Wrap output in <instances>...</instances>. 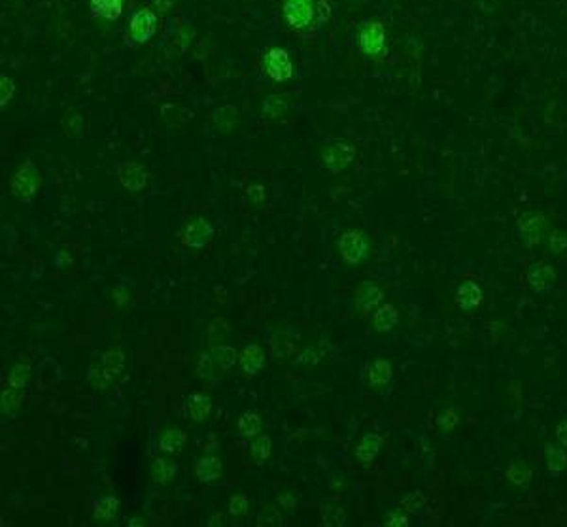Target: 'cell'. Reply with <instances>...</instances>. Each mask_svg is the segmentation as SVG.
Instances as JSON below:
<instances>
[{"label": "cell", "mask_w": 567, "mask_h": 527, "mask_svg": "<svg viewBox=\"0 0 567 527\" xmlns=\"http://www.w3.org/2000/svg\"><path fill=\"white\" fill-rule=\"evenodd\" d=\"M401 506L410 514H420L422 508L425 506V495L422 491H412L401 501Z\"/></svg>", "instance_id": "cell-38"}, {"label": "cell", "mask_w": 567, "mask_h": 527, "mask_svg": "<svg viewBox=\"0 0 567 527\" xmlns=\"http://www.w3.org/2000/svg\"><path fill=\"white\" fill-rule=\"evenodd\" d=\"M118 511H120V501L114 495L103 497L93 505L95 518H98V520H114L118 516Z\"/></svg>", "instance_id": "cell-26"}, {"label": "cell", "mask_w": 567, "mask_h": 527, "mask_svg": "<svg viewBox=\"0 0 567 527\" xmlns=\"http://www.w3.org/2000/svg\"><path fill=\"white\" fill-rule=\"evenodd\" d=\"M229 514L235 520H240V518H244L248 514V499H246L244 494H236L231 497Z\"/></svg>", "instance_id": "cell-41"}, {"label": "cell", "mask_w": 567, "mask_h": 527, "mask_svg": "<svg viewBox=\"0 0 567 527\" xmlns=\"http://www.w3.org/2000/svg\"><path fill=\"white\" fill-rule=\"evenodd\" d=\"M382 299H384V291L373 282H363L355 291V306L363 314H369L373 308H377L382 303Z\"/></svg>", "instance_id": "cell-13"}, {"label": "cell", "mask_w": 567, "mask_h": 527, "mask_svg": "<svg viewBox=\"0 0 567 527\" xmlns=\"http://www.w3.org/2000/svg\"><path fill=\"white\" fill-rule=\"evenodd\" d=\"M545 456H546V469L552 476H558V474L563 473V469L567 467V454L566 450L558 448L556 444L552 442H546L545 444Z\"/></svg>", "instance_id": "cell-23"}, {"label": "cell", "mask_w": 567, "mask_h": 527, "mask_svg": "<svg viewBox=\"0 0 567 527\" xmlns=\"http://www.w3.org/2000/svg\"><path fill=\"white\" fill-rule=\"evenodd\" d=\"M65 129L78 138L88 135V114L82 108H72L65 115Z\"/></svg>", "instance_id": "cell-25"}, {"label": "cell", "mask_w": 567, "mask_h": 527, "mask_svg": "<svg viewBox=\"0 0 567 527\" xmlns=\"http://www.w3.org/2000/svg\"><path fill=\"white\" fill-rule=\"evenodd\" d=\"M195 471L201 482L204 484L214 482V480H218L219 476H222V461H219V457L216 456L201 457V459L197 461Z\"/></svg>", "instance_id": "cell-20"}, {"label": "cell", "mask_w": 567, "mask_h": 527, "mask_svg": "<svg viewBox=\"0 0 567 527\" xmlns=\"http://www.w3.org/2000/svg\"><path fill=\"white\" fill-rule=\"evenodd\" d=\"M212 358L214 355H210V353H201V355H199V363H197V375L201 376L202 380L212 378V375H214Z\"/></svg>", "instance_id": "cell-42"}, {"label": "cell", "mask_w": 567, "mask_h": 527, "mask_svg": "<svg viewBox=\"0 0 567 527\" xmlns=\"http://www.w3.org/2000/svg\"><path fill=\"white\" fill-rule=\"evenodd\" d=\"M507 479L514 486H528L531 482V469L522 461H511L507 467Z\"/></svg>", "instance_id": "cell-30"}, {"label": "cell", "mask_w": 567, "mask_h": 527, "mask_svg": "<svg viewBox=\"0 0 567 527\" xmlns=\"http://www.w3.org/2000/svg\"><path fill=\"white\" fill-rule=\"evenodd\" d=\"M322 157L329 172H340L355 159V146L340 138H329L323 144Z\"/></svg>", "instance_id": "cell-6"}, {"label": "cell", "mask_w": 567, "mask_h": 527, "mask_svg": "<svg viewBox=\"0 0 567 527\" xmlns=\"http://www.w3.org/2000/svg\"><path fill=\"white\" fill-rule=\"evenodd\" d=\"M282 516L274 506H263L257 514V526H280Z\"/></svg>", "instance_id": "cell-39"}, {"label": "cell", "mask_w": 567, "mask_h": 527, "mask_svg": "<svg viewBox=\"0 0 567 527\" xmlns=\"http://www.w3.org/2000/svg\"><path fill=\"white\" fill-rule=\"evenodd\" d=\"M271 450H273V440H271L269 435H259L251 440L250 452L257 465H263V463L267 461L269 456H271Z\"/></svg>", "instance_id": "cell-28"}, {"label": "cell", "mask_w": 567, "mask_h": 527, "mask_svg": "<svg viewBox=\"0 0 567 527\" xmlns=\"http://www.w3.org/2000/svg\"><path fill=\"white\" fill-rule=\"evenodd\" d=\"M246 191H248V197H250L251 202L261 204V202L265 201V189H263L261 185H250Z\"/></svg>", "instance_id": "cell-46"}, {"label": "cell", "mask_w": 567, "mask_h": 527, "mask_svg": "<svg viewBox=\"0 0 567 527\" xmlns=\"http://www.w3.org/2000/svg\"><path fill=\"white\" fill-rule=\"evenodd\" d=\"M152 474L157 484H167L176 474V463L167 461L165 457H155L152 465Z\"/></svg>", "instance_id": "cell-29"}, {"label": "cell", "mask_w": 567, "mask_h": 527, "mask_svg": "<svg viewBox=\"0 0 567 527\" xmlns=\"http://www.w3.org/2000/svg\"><path fill=\"white\" fill-rule=\"evenodd\" d=\"M184 115H186V110L182 108L180 104H165L161 108V118L169 127L184 125Z\"/></svg>", "instance_id": "cell-35"}, {"label": "cell", "mask_w": 567, "mask_h": 527, "mask_svg": "<svg viewBox=\"0 0 567 527\" xmlns=\"http://www.w3.org/2000/svg\"><path fill=\"white\" fill-rule=\"evenodd\" d=\"M384 523H386V526H397V527L399 526H409V518L403 516V514H399L397 511H392L386 516Z\"/></svg>", "instance_id": "cell-45"}, {"label": "cell", "mask_w": 567, "mask_h": 527, "mask_svg": "<svg viewBox=\"0 0 567 527\" xmlns=\"http://www.w3.org/2000/svg\"><path fill=\"white\" fill-rule=\"evenodd\" d=\"M286 110H288V103L276 95H271L263 103V114L269 115V118H280V115L286 114Z\"/></svg>", "instance_id": "cell-36"}, {"label": "cell", "mask_w": 567, "mask_h": 527, "mask_svg": "<svg viewBox=\"0 0 567 527\" xmlns=\"http://www.w3.org/2000/svg\"><path fill=\"white\" fill-rule=\"evenodd\" d=\"M187 412L199 424L207 422L210 412H212V401H210V397L204 395V393H193V395H189V399H187Z\"/></svg>", "instance_id": "cell-18"}, {"label": "cell", "mask_w": 567, "mask_h": 527, "mask_svg": "<svg viewBox=\"0 0 567 527\" xmlns=\"http://www.w3.org/2000/svg\"><path fill=\"white\" fill-rule=\"evenodd\" d=\"M16 95V83L10 76L2 74L0 76V108H6V104L10 103Z\"/></svg>", "instance_id": "cell-40"}, {"label": "cell", "mask_w": 567, "mask_h": 527, "mask_svg": "<svg viewBox=\"0 0 567 527\" xmlns=\"http://www.w3.org/2000/svg\"><path fill=\"white\" fill-rule=\"evenodd\" d=\"M289 499H291L289 495H282V497H280V503H282V505L288 506V508H293L295 501H289Z\"/></svg>", "instance_id": "cell-50"}, {"label": "cell", "mask_w": 567, "mask_h": 527, "mask_svg": "<svg viewBox=\"0 0 567 527\" xmlns=\"http://www.w3.org/2000/svg\"><path fill=\"white\" fill-rule=\"evenodd\" d=\"M556 439L560 440V444L566 446V448H567V419H566V422H562V424H558Z\"/></svg>", "instance_id": "cell-48"}, {"label": "cell", "mask_w": 567, "mask_h": 527, "mask_svg": "<svg viewBox=\"0 0 567 527\" xmlns=\"http://www.w3.org/2000/svg\"><path fill=\"white\" fill-rule=\"evenodd\" d=\"M115 176L129 193H140V191L146 189L150 185V179H152L146 167L142 163H135V161H123V163L118 165Z\"/></svg>", "instance_id": "cell-9"}, {"label": "cell", "mask_w": 567, "mask_h": 527, "mask_svg": "<svg viewBox=\"0 0 567 527\" xmlns=\"http://www.w3.org/2000/svg\"><path fill=\"white\" fill-rule=\"evenodd\" d=\"M186 446V433L180 429H167L161 435V440H159V448L165 454H180L182 448Z\"/></svg>", "instance_id": "cell-24"}, {"label": "cell", "mask_w": 567, "mask_h": 527, "mask_svg": "<svg viewBox=\"0 0 567 527\" xmlns=\"http://www.w3.org/2000/svg\"><path fill=\"white\" fill-rule=\"evenodd\" d=\"M0 401H2V410L8 416H16L19 407H21L23 401V393L17 390V387H6L2 395H0Z\"/></svg>", "instance_id": "cell-31"}, {"label": "cell", "mask_w": 567, "mask_h": 527, "mask_svg": "<svg viewBox=\"0 0 567 527\" xmlns=\"http://www.w3.org/2000/svg\"><path fill=\"white\" fill-rule=\"evenodd\" d=\"M214 236V227L204 218H197L193 221H189L184 229L182 234V242L193 250H201L204 246L212 240Z\"/></svg>", "instance_id": "cell-12"}, {"label": "cell", "mask_w": 567, "mask_h": 527, "mask_svg": "<svg viewBox=\"0 0 567 527\" xmlns=\"http://www.w3.org/2000/svg\"><path fill=\"white\" fill-rule=\"evenodd\" d=\"M399 321V312L392 303H386L377 310V314L373 318V325L378 333H387L392 331L393 327L397 325Z\"/></svg>", "instance_id": "cell-21"}, {"label": "cell", "mask_w": 567, "mask_h": 527, "mask_svg": "<svg viewBox=\"0 0 567 527\" xmlns=\"http://www.w3.org/2000/svg\"><path fill=\"white\" fill-rule=\"evenodd\" d=\"M159 27V16L152 8H140L129 19V34L135 44H146L155 36Z\"/></svg>", "instance_id": "cell-8"}, {"label": "cell", "mask_w": 567, "mask_h": 527, "mask_svg": "<svg viewBox=\"0 0 567 527\" xmlns=\"http://www.w3.org/2000/svg\"><path fill=\"white\" fill-rule=\"evenodd\" d=\"M316 0H284L282 11L286 21L295 31H305L318 17Z\"/></svg>", "instance_id": "cell-5"}, {"label": "cell", "mask_w": 567, "mask_h": 527, "mask_svg": "<svg viewBox=\"0 0 567 527\" xmlns=\"http://www.w3.org/2000/svg\"><path fill=\"white\" fill-rule=\"evenodd\" d=\"M93 17L106 21H118L123 14V0H89Z\"/></svg>", "instance_id": "cell-17"}, {"label": "cell", "mask_w": 567, "mask_h": 527, "mask_svg": "<svg viewBox=\"0 0 567 527\" xmlns=\"http://www.w3.org/2000/svg\"><path fill=\"white\" fill-rule=\"evenodd\" d=\"M265 365V352L261 346L257 344H248L242 352H240V367L246 375H257Z\"/></svg>", "instance_id": "cell-15"}, {"label": "cell", "mask_w": 567, "mask_h": 527, "mask_svg": "<svg viewBox=\"0 0 567 527\" xmlns=\"http://www.w3.org/2000/svg\"><path fill=\"white\" fill-rule=\"evenodd\" d=\"M225 516L224 514H214L212 518H210V520H208L207 522V526H210V527H214V526H225Z\"/></svg>", "instance_id": "cell-49"}, {"label": "cell", "mask_w": 567, "mask_h": 527, "mask_svg": "<svg viewBox=\"0 0 567 527\" xmlns=\"http://www.w3.org/2000/svg\"><path fill=\"white\" fill-rule=\"evenodd\" d=\"M382 448V437L377 433H369L360 440V444L355 448V457L361 463H371L375 461V457Z\"/></svg>", "instance_id": "cell-19"}, {"label": "cell", "mask_w": 567, "mask_h": 527, "mask_svg": "<svg viewBox=\"0 0 567 527\" xmlns=\"http://www.w3.org/2000/svg\"><path fill=\"white\" fill-rule=\"evenodd\" d=\"M152 2L153 8H155L159 14H169V11L178 4V0H152Z\"/></svg>", "instance_id": "cell-47"}, {"label": "cell", "mask_w": 567, "mask_h": 527, "mask_svg": "<svg viewBox=\"0 0 567 527\" xmlns=\"http://www.w3.org/2000/svg\"><path fill=\"white\" fill-rule=\"evenodd\" d=\"M551 251L552 254H563L567 250V234L562 233V231H552L551 233Z\"/></svg>", "instance_id": "cell-44"}, {"label": "cell", "mask_w": 567, "mask_h": 527, "mask_svg": "<svg viewBox=\"0 0 567 527\" xmlns=\"http://www.w3.org/2000/svg\"><path fill=\"white\" fill-rule=\"evenodd\" d=\"M338 251L346 263L358 265L367 257L369 246L365 242V236L360 231H344L338 239Z\"/></svg>", "instance_id": "cell-10"}, {"label": "cell", "mask_w": 567, "mask_h": 527, "mask_svg": "<svg viewBox=\"0 0 567 527\" xmlns=\"http://www.w3.org/2000/svg\"><path fill=\"white\" fill-rule=\"evenodd\" d=\"M236 120H239V110L231 104H225L222 108H218L212 114V127L219 135H227L235 129Z\"/></svg>", "instance_id": "cell-16"}, {"label": "cell", "mask_w": 567, "mask_h": 527, "mask_svg": "<svg viewBox=\"0 0 567 527\" xmlns=\"http://www.w3.org/2000/svg\"><path fill=\"white\" fill-rule=\"evenodd\" d=\"M263 422L259 418V414L254 412V410H248L239 418V431L248 439H254L257 437V433L261 431Z\"/></svg>", "instance_id": "cell-27"}, {"label": "cell", "mask_w": 567, "mask_h": 527, "mask_svg": "<svg viewBox=\"0 0 567 527\" xmlns=\"http://www.w3.org/2000/svg\"><path fill=\"white\" fill-rule=\"evenodd\" d=\"M28 378H31V365L28 363H17L8 372V384L11 387H17V390H23L27 386Z\"/></svg>", "instance_id": "cell-34"}, {"label": "cell", "mask_w": 567, "mask_h": 527, "mask_svg": "<svg viewBox=\"0 0 567 527\" xmlns=\"http://www.w3.org/2000/svg\"><path fill=\"white\" fill-rule=\"evenodd\" d=\"M528 283L535 293H548L556 286V271L551 263L535 261L528 266Z\"/></svg>", "instance_id": "cell-11"}, {"label": "cell", "mask_w": 567, "mask_h": 527, "mask_svg": "<svg viewBox=\"0 0 567 527\" xmlns=\"http://www.w3.org/2000/svg\"><path fill=\"white\" fill-rule=\"evenodd\" d=\"M231 333V327L229 323L225 320H214L210 325H208V344H210V348H216V346H219V344L224 343L225 337H229Z\"/></svg>", "instance_id": "cell-32"}, {"label": "cell", "mask_w": 567, "mask_h": 527, "mask_svg": "<svg viewBox=\"0 0 567 527\" xmlns=\"http://www.w3.org/2000/svg\"><path fill=\"white\" fill-rule=\"evenodd\" d=\"M212 355L214 361L222 367L224 370H229L233 365L236 363V350L233 346H227V344H219L216 348H212Z\"/></svg>", "instance_id": "cell-33"}, {"label": "cell", "mask_w": 567, "mask_h": 527, "mask_svg": "<svg viewBox=\"0 0 567 527\" xmlns=\"http://www.w3.org/2000/svg\"><path fill=\"white\" fill-rule=\"evenodd\" d=\"M393 370L390 361L386 359H375L371 365H369V370H367V378H369V384L375 387L386 386L387 382L392 380Z\"/></svg>", "instance_id": "cell-22"}, {"label": "cell", "mask_w": 567, "mask_h": 527, "mask_svg": "<svg viewBox=\"0 0 567 527\" xmlns=\"http://www.w3.org/2000/svg\"><path fill=\"white\" fill-rule=\"evenodd\" d=\"M261 63H263V71L267 72V76L271 78V80H274V82L284 83L293 78L295 66L288 49L279 48V46L269 48L267 51L261 55Z\"/></svg>", "instance_id": "cell-3"}, {"label": "cell", "mask_w": 567, "mask_h": 527, "mask_svg": "<svg viewBox=\"0 0 567 527\" xmlns=\"http://www.w3.org/2000/svg\"><path fill=\"white\" fill-rule=\"evenodd\" d=\"M40 185H42V174H40L38 167L34 161H25V163L17 169V172L11 178L10 191L11 195L17 199H31L38 193Z\"/></svg>", "instance_id": "cell-4"}, {"label": "cell", "mask_w": 567, "mask_h": 527, "mask_svg": "<svg viewBox=\"0 0 567 527\" xmlns=\"http://www.w3.org/2000/svg\"><path fill=\"white\" fill-rule=\"evenodd\" d=\"M144 520H131V522H129V526H144Z\"/></svg>", "instance_id": "cell-51"}, {"label": "cell", "mask_w": 567, "mask_h": 527, "mask_svg": "<svg viewBox=\"0 0 567 527\" xmlns=\"http://www.w3.org/2000/svg\"><path fill=\"white\" fill-rule=\"evenodd\" d=\"M482 299H484L482 289H480L479 283L473 282V280H465V282H462V286H459L458 291H456V301H458V305L462 306V310H465V312L479 308V306L482 305Z\"/></svg>", "instance_id": "cell-14"}, {"label": "cell", "mask_w": 567, "mask_h": 527, "mask_svg": "<svg viewBox=\"0 0 567 527\" xmlns=\"http://www.w3.org/2000/svg\"><path fill=\"white\" fill-rule=\"evenodd\" d=\"M459 418H458V412L454 410V408H448L447 412L441 414L439 416V419H437V424H439V427H441L442 431H452L456 425H458Z\"/></svg>", "instance_id": "cell-43"}, {"label": "cell", "mask_w": 567, "mask_h": 527, "mask_svg": "<svg viewBox=\"0 0 567 527\" xmlns=\"http://www.w3.org/2000/svg\"><path fill=\"white\" fill-rule=\"evenodd\" d=\"M516 227L526 246L531 248V246H539L545 240L548 221H546L545 214L539 210H526L516 221Z\"/></svg>", "instance_id": "cell-7"}, {"label": "cell", "mask_w": 567, "mask_h": 527, "mask_svg": "<svg viewBox=\"0 0 567 527\" xmlns=\"http://www.w3.org/2000/svg\"><path fill=\"white\" fill-rule=\"evenodd\" d=\"M125 369V353L120 346L110 348L100 355L97 363H93L88 370V382L95 390H106L114 384Z\"/></svg>", "instance_id": "cell-1"}, {"label": "cell", "mask_w": 567, "mask_h": 527, "mask_svg": "<svg viewBox=\"0 0 567 527\" xmlns=\"http://www.w3.org/2000/svg\"><path fill=\"white\" fill-rule=\"evenodd\" d=\"M323 523L329 527L343 526L344 523V508L337 505H322Z\"/></svg>", "instance_id": "cell-37"}, {"label": "cell", "mask_w": 567, "mask_h": 527, "mask_svg": "<svg viewBox=\"0 0 567 527\" xmlns=\"http://www.w3.org/2000/svg\"><path fill=\"white\" fill-rule=\"evenodd\" d=\"M386 25L380 19H373L361 25L358 33V46L360 51L373 59H382L387 53L386 48Z\"/></svg>", "instance_id": "cell-2"}]
</instances>
